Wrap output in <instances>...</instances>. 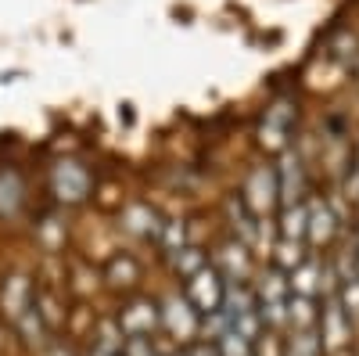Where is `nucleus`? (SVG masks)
<instances>
[{
    "mask_svg": "<svg viewBox=\"0 0 359 356\" xmlns=\"http://www.w3.org/2000/svg\"><path fill=\"white\" fill-rule=\"evenodd\" d=\"M252 295H255V310H259L262 328L284 331L287 328V299H291V288H287L284 270H277V266H273V270L259 274Z\"/></svg>",
    "mask_w": 359,
    "mask_h": 356,
    "instance_id": "nucleus-1",
    "label": "nucleus"
},
{
    "mask_svg": "<svg viewBox=\"0 0 359 356\" xmlns=\"http://www.w3.org/2000/svg\"><path fill=\"white\" fill-rule=\"evenodd\" d=\"M352 328H355V324H352L348 313L341 310L338 295H327L323 310H320V320H316V335H320V342H323V352H331V356L345 352V349L352 345Z\"/></svg>",
    "mask_w": 359,
    "mask_h": 356,
    "instance_id": "nucleus-2",
    "label": "nucleus"
},
{
    "mask_svg": "<svg viewBox=\"0 0 359 356\" xmlns=\"http://www.w3.org/2000/svg\"><path fill=\"white\" fill-rule=\"evenodd\" d=\"M184 299L194 306L198 317H208L223 310V299H226V281L216 274V266H205V270H198L194 277H187V291Z\"/></svg>",
    "mask_w": 359,
    "mask_h": 356,
    "instance_id": "nucleus-3",
    "label": "nucleus"
},
{
    "mask_svg": "<svg viewBox=\"0 0 359 356\" xmlns=\"http://www.w3.org/2000/svg\"><path fill=\"white\" fill-rule=\"evenodd\" d=\"M158 313H162V328H165L169 338L191 342V338L201 335V317L194 313V306L184 299V295H169V299L158 306Z\"/></svg>",
    "mask_w": 359,
    "mask_h": 356,
    "instance_id": "nucleus-4",
    "label": "nucleus"
},
{
    "mask_svg": "<svg viewBox=\"0 0 359 356\" xmlns=\"http://www.w3.org/2000/svg\"><path fill=\"white\" fill-rule=\"evenodd\" d=\"M118 328L126 338H155V331L162 328V313L151 299H137L118 313Z\"/></svg>",
    "mask_w": 359,
    "mask_h": 356,
    "instance_id": "nucleus-5",
    "label": "nucleus"
},
{
    "mask_svg": "<svg viewBox=\"0 0 359 356\" xmlns=\"http://www.w3.org/2000/svg\"><path fill=\"white\" fill-rule=\"evenodd\" d=\"M241 202L248 205L255 216H262V213L273 209V205L280 202V198H277V176H273V169H269V166H255V169L248 173V184H245Z\"/></svg>",
    "mask_w": 359,
    "mask_h": 356,
    "instance_id": "nucleus-6",
    "label": "nucleus"
},
{
    "mask_svg": "<svg viewBox=\"0 0 359 356\" xmlns=\"http://www.w3.org/2000/svg\"><path fill=\"white\" fill-rule=\"evenodd\" d=\"M273 176H277V198L284 205H294L298 198H302V191H306V166H302V159H298L294 152H284V159H280Z\"/></svg>",
    "mask_w": 359,
    "mask_h": 356,
    "instance_id": "nucleus-7",
    "label": "nucleus"
},
{
    "mask_svg": "<svg viewBox=\"0 0 359 356\" xmlns=\"http://www.w3.org/2000/svg\"><path fill=\"white\" fill-rule=\"evenodd\" d=\"M216 274H219L226 284H248V277H252V252H248V245H241V242L223 245V249H219Z\"/></svg>",
    "mask_w": 359,
    "mask_h": 356,
    "instance_id": "nucleus-8",
    "label": "nucleus"
},
{
    "mask_svg": "<svg viewBox=\"0 0 359 356\" xmlns=\"http://www.w3.org/2000/svg\"><path fill=\"white\" fill-rule=\"evenodd\" d=\"M29 306H33V284H29V277L15 274L4 281V288H0V310H4L8 320H18Z\"/></svg>",
    "mask_w": 359,
    "mask_h": 356,
    "instance_id": "nucleus-9",
    "label": "nucleus"
},
{
    "mask_svg": "<svg viewBox=\"0 0 359 356\" xmlns=\"http://www.w3.org/2000/svg\"><path fill=\"white\" fill-rule=\"evenodd\" d=\"M287 288H291V295H302V299H316V295L323 291V266L316 263V259H302L291 270V277H287Z\"/></svg>",
    "mask_w": 359,
    "mask_h": 356,
    "instance_id": "nucleus-10",
    "label": "nucleus"
},
{
    "mask_svg": "<svg viewBox=\"0 0 359 356\" xmlns=\"http://www.w3.org/2000/svg\"><path fill=\"white\" fill-rule=\"evenodd\" d=\"M54 191H57V198H65V202H79L86 195V173L76 162H62L54 169Z\"/></svg>",
    "mask_w": 359,
    "mask_h": 356,
    "instance_id": "nucleus-11",
    "label": "nucleus"
},
{
    "mask_svg": "<svg viewBox=\"0 0 359 356\" xmlns=\"http://www.w3.org/2000/svg\"><path fill=\"white\" fill-rule=\"evenodd\" d=\"M334 230H338L334 209H331L327 202L313 198V202H309V237H313L316 245H323V242H331V237H334Z\"/></svg>",
    "mask_w": 359,
    "mask_h": 356,
    "instance_id": "nucleus-12",
    "label": "nucleus"
},
{
    "mask_svg": "<svg viewBox=\"0 0 359 356\" xmlns=\"http://www.w3.org/2000/svg\"><path fill=\"white\" fill-rule=\"evenodd\" d=\"M226 213H230V220H233V230H237V237H241V245L259 242V216L241 202V195H233V198L226 202Z\"/></svg>",
    "mask_w": 359,
    "mask_h": 356,
    "instance_id": "nucleus-13",
    "label": "nucleus"
},
{
    "mask_svg": "<svg viewBox=\"0 0 359 356\" xmlns=\"http://www.w3.org/2000/svg\"><path fill=\"white\" fill-rule=\"evenodd\" d=\"M291 130V108L287 105H273L266 112V123H262V144L266 147H280L287 140Z\"/></svg>",
    "mask_w": 359,
    "mask_h": 356,
    "instance_id": "nucleus-14",
    "label": "nucleus"
},
{
    "mask_svg": "<svg viewBox=\"0 0 359 356\" xmlns=\"http://www.w3.org/2000/svg\"><path fill=\"white\" fill-rule=\"evenodd\" d=\"M320 320L316 299H302V295H291L287 299V331H313Z\"/></svg>",
    "mask_w": 359,
    "mask_h": 356,
    "instance_id": "nucleus-15",
    "label": "nucleus"
},
{
    "mask_svg": "<svg viewBox=\"0 0 359 356\" xmlns=\"http://www.w3.org/2000/svg\"><path fill=\"white\" fill-rule=\"evenodd\" d=\"M280 234H284V242H298V245H302V237L309 234V205H302V202L284 205V213H280Z\"/></svg>",
    "mask_w": 359,
    "mask_h": 356,
    "instance_id": "nucleus-16",
    "label": "nucleus"
},
{
    "mask_svg": "<svg viewBox=\"0 0 359 356\" xmlns=\"http://www.w3.org/2000/svg\"><path fill=\"white\" fill-rule=\"evenodd\" d=\"M123 223H126V230H133V234H140V237H151V234H158V213L151 209V205H130V209L123 213Z\"/></svg>",
    "mask_w": 359,
    "mask_h": 356,
    "instance_id": "nucleus-17",
    "label": "nucleus"
},
{
    "mask_svg": "<svg viewBox=\"0 0 359 356\" xmlns=\"http://www.w3.org/2000/svg\"><path fill=\"white\" fill-rule=\"evenodd\" d=\"M284 356H323V342H320L316 328L313 331H291L284 338Z\"/></svg>",
    "mask_w": 359,
    "mask_h": 356,
    "instance_id": "nucleus-18",
    "label": "nucleus"
},
{
    "mask_svg": "<svg viewBox=\"0 0 359 356\" xmlns=\"http://www.w3.org/2000/svg\"><path fill=\"white\" fill-rule=\"evenodd\" d=\"M15 328H18V335H22L29 345H40V342L47 338V331H50L47 324H43V317L36 313V306H29V310L15 320Z\"/></svg>",
    "mask_w": 359,
    "mask_h": 356,
    "instance_id": "nucleus-19",
    "label": "nucleus"
},
{
    "mask_svg": "<svg viewBox=\"0 0 359 356\" xmlns=\"http://www.w3.org/2000/svg\"><path fill=\"white\" fill-rule=\"evenodd\" d=\"M155 237H158V249L165 256H176L180 249H187V230H184V223H180V220H165Z\"/></svg>",
    "mask_w": 359,
    "mask_h": 356,
    "instance_id": "nucleus-20",
    "label": "nucleus"
},
{
    "mask_svg": "<svg viewBox=\"0 0 359 356\" xmlns=\"http://www.w3.org/2000/svg\"><path fill=\"white\" fill-rule=\"evenodd\" d=\"M123 342H126V335H123V328H118V320H101V324H97V349H101V352L118 356Z\"/></svg>",
    "mask_w": 359,
    "mask_h": 356,
    "instance_id": "nucleus-21",
    "label": "nucleus"
},
{
    "mask_svg": "<svg viewBox=\"0 0 359 356\" xmlns=\"http://www.w3.org/2000/svg\"><path fill=\"white\" fill-rule=\"evenodd\" d=\"M172 263H176V270L184 274V277H194L198 270H205V252L201 249H194V245H187V249H180L176 256H172Z\"/></svg>",
    "mask_w": 359,
    "mask_h": 356,
    "instance_id": "nucleus-22",
    "label": "nucleus"
},
{
    "mask_svg": "<svg viewBox=\"0 0 359 356\" xmlns=\"http://www.w3.org/2000/svg\"><path fill=\"white\" fill-rule=\"evenodd\" d=\"M169 352L158 345V338H126L123 349H118V356H169Z\"/></svg>",
    "mask_w": 359,
    "mask_h": 356,
    "instance_id": "nucleus-23",
    "label": "nucleus"
},
{
    "mask_svg": "<svg viewBox=\"0 0 359 356\" xmlns=\"http://www.w3.org/2000/svg\"><path fill=\"white\" fill-rule=\"evenodd\" d=\"M252 356H284V335L266 328V331L252 342Z\"/></svg>",
    "mask_w": 359,
    "mask_h": 356,
    "instance_id": "nucleus-24",
    "label": "nucleus"
},
{
    "mask_svg": "<svg viewBox=\"0 0 359 356\" xmlns=\"http://www.w3.org/2000/svg\"><path fill=\"white\" fill-rule=\"evenodd\" d=\"M212 345H216V352H219V356H252V342H248V338H241L237 331H226V335H223V338H216Z\"/></svg>",
    "mask_w": 359,
    "mask_h": 356,
    "instance_id": "nucleus-25",
    "label": "nucleus"
},
{
    "mask_svg": "<svg viewBox=\"0 0 359 356\" xmlns=\"http://www.w3.org/2000/svg\"><path fill=\"white\" fill-rule=\"evenodd\" d=\"M302 259H306L302 245H298V242H284V237H280V245H277V270H294Z\"/></svg>",
    "mask_w": 359,
    "mask_h": 356,
    "instance_id": "nucleus-26",
    "label": "nucleus"
},
{
    "mask_svg": "<svg viewBox=\"0 0 359 356\" xmlns=\"http://www.w3.org/2000/svg\"><path fill=\"white\" fill-rule=\"evenodd\" d=\"M338 303H341V310L348 313V320L355 324V320H359V277L338 288Z\"/></svg>",
    "mask_w": 359,
    "mask_h": 356,
    "instance_id": "nucleus-27",
    "label": "nucleus"
},
{
    "mask_svg": "<svg viewBox=\"0 0 359 356\" xmlns=\"http://www.w3.org/2000/svg\"><path fill=\"white\" fill-rule=\"evenodd\" d=\"M345 198L348 202H359V166H352L348 176H345Z\"/></svg>",
    "mask_w": 359,
    "mask_h": 356,
    "instance_id": "nucleus-28",
    "label": "nucleus"
},
{
    "mask_svg": "<svg viewBox=\"0 0 359 356\" xmlns=\"http://www.w3.org/2000/svg\"><path fill=\"white\" fill-rule=\"evenodd\" d=\"M187 356H219V352H216V345H212V342H198Z\"/></svg>",
    "mask_w": 359,
    "mask_h": 356,
    "instance_id": "nucleus-29",
    "label": "nucleus"
},
{
    "mask_svg": "<svg viewBox=\"0 0 359 356\" xmlns=\"http://www.w3.org/2000/svg\"><path fill=\"white\" fill-rule=\"evenodd\" d=\"M47 356H72V352H69V349H65V345H54V349H50V352H47Z\"/></svg>",
    "mask_w": 359,
    "mask_h": 356,
    "instance_id": "nucleus-30",
    "label": "nucleus"
},
{
    "mask_svg": "<svg viewBox=\"0 0 359 356\" xmlns=\"http://www.w3.org/2000/svg\"><path fill=\"white\" fill-rule=\"evenodd\" d=\"M169 356H187V352H184V349H172V352H169Z\"/></svg>",
    "mask_w": 359,
    "mask_h": 356,
    "instance_id": "nucleus-31",
    "label": "nucleus"
},
{
    "mask_svg": "<svg viewBox=\"0 0 359 356\" xmlns=\"http://www.w3.org/2000/svg\"><path fill=\"white\" fill-rule=\"evenodd\" d=\"M90 356H111V352H101V349H94V352H90Z\"/></svg>",
    "mask_w": 359,
    "mask_h": 356,
    "instance_id": "nucleus-32",
    "label": "nucleus"
}]
</instances>
